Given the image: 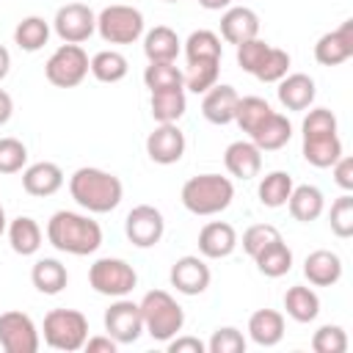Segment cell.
<instances>
[{"label": "cell", "mask_w": 353, "mask_h": 353, "mask_svg": "<svg viewBox=\"0 0 353 353\" xmlns=\"http://www.w3.org/2000/svg\"><path fill=\"white\" fill-rule=\"evenodd\" d=\"M6 229H8V218H6V210H3V204H0V237L6 234Z\"/></svg>", "instance_id": "cell-53"}, {"label": "cell", "mask_w": 353, "mask_h": 353, "mask_svg": "<svg viewBox=\"0 0 353 353\" xmlns=\"http://www.w3.org/2000/svg\"><path fill=\"white\" fill-rule=\"evenodd\" d=\"M8 243H11V251L19 254V256H33L39 248H41V226L30 218V215H17L11 223H8Z\"/></svg>", "instance_id": "cell-28"}, {"label": "cell", "mask_w": 353, "mask_h": 353, "mask_svg": "<svg viewBox=\"0 0 353 353\" xmlns=\"http://www.w3.org/2000/svg\"><path fill=\"white\" fill-rule=\"evenodd\" d=\"M22 188L36 199H47L63 188V171L58 163H50V160L33 163L22 171Z\"/></svg>", "instance_id": "cell-20"}, {"label": "cell", "mask_w": 353, "mask_h": 353, "mask_svg": "<svg viewBox=\"0 0 353 353\" xmlns=\"http://www.w3.org/2000/svg\"><path fill=\"white\" fill-rule=\"evenodd\" d=\"M143 83L149 91H174L185 88V72L171 63H149L143 69Z\"/></svg>", "instance_id": "cell-38"}, {"label": "cell", "mask_w": 353, "mask_h": 353, "mask_svg": "<svg viewBox=\"0 0 353 353\" xmlns=\"http://www.w3.org/2000/svg\"><path fill=\"white\" fill-rule=\"evenodd\" d=\"M237 102H240V94L234 91V85L215 83L210 91H204L201 113H204V119L210 124H232L234 121Z\"/></svg>", "instance_id": "cell-19"}, {"label": "cell", "mask_w": 353, "mask_h": 353, "mask_svg": "<svg viewBox=\"0 0 353 353\" xmlns=\"http://www.w3.org/2000/svg\"><path fill=\"white\" fill-rule=\"evenodd\" d=\"M312 350L314 353H345L347 350V334L342 325H320L312 336Z\"/></svg>", "instance_id": "cell-41"}, {"label": "cell", "mask_w": 353, "mask_h": 353, "mask_svg": "<svg viewBox=\"0 0 353 353\" xmlns=\"http://www.w3.org/2000/svg\"><path fill=\"white\" fill-rule=\"evenodd\" d=\"M248 138L254 141V146H256L259 152H276V149H281V146L290 143V138H292V124H290V119H287L284 113H276V110H273Z\"/></svg>", "instance_id": "cell-24"}, {"label": "cell", "mask_w": 353, "mask_h": 353, "mask_svg": "<svg viewBox=\"0 0 353 353\" xmlns=\"http://www.w3.org/2000/svg\"><path fill=\"white\" fill-rule=\"evenodd\" d=\"M248 336L259 347H273L284 339V314L276 309H256L248 317Z\"/></svg>", "instance_id": "cell-25"}, {"label": "cell", "mask_w": 353, "mask_h": 353, "mask_svg": "<svg viewBox=\"0 0 353 353\" xmlns=\"http://www.w3.org/2000/svg\"><path fill=\"white\" fill-rule=\"evenodd\" d=\"M259 36V17L248 6H229L221 14V39L229 44H243Z\"/></svg>", "instance_id": "cell-17"}, {"label": "cell", "mask_w": 353, "mask_h": 353, "mask_svg": "<svg viewBox=\"0 0 353 353\" xmlns=\"http://www.w3.org/2000/svg\"><path fill=\"white\" fill-rule=\"evenodd\" d=\"M28 163V149L19 138H0V174H19Z\"/></svg>", "instance_id": "cell-44"}, {"label": "cell", "mask_w": 353, "mask_h": 353, "mask_svg": "<svg viewBox=\"0 0 353 353\" xmlns=\"http://www.w3.org/2000/svg\"><path fill=\"white\" fill-rule=\"evenodd\" d=\"M303 276L312 287H334L342 279V259L328 248H317L303 259Z\"/></svg>", "instance_id": "cell-21"}, {"label": "cell", "mask_w": 353, "mask_h": 353, "mask_svg": "<svg viewBox=\"0 0 353 353\" xmlns=\"http://www.w3.org/2000/svg\"><path fill=\"white\" fill-rule=\"evenodd\" d=\"M105 331L110 339H116L119 345H132L141 339L143 334V317H141V306L135 301L116 298L108 309H105Z\"/></svg>", "instance_id": "cell-11"}, {"label": "cell", "mask_w": 353, "mask_h": 353, "mask_svg": "<svg viewBox=\"0 0 353 353\" xmlns=\"http://www.w3.org/2000/svg\"><path fill=\"white\" fill-rule=\"evenodd\" d=\"M97 33L108 44H132L143 36V14L132 6H105L97 14Z\"/></svg>", "instance_id": "cell-8"}, {"label": "cell", "mask_w": 353, "mask_h": 353, "mask_svg": "<svg viewBox=\"0 0 353 353\" xmlns=\"http://www.w3.org/2000/svg\"><path fill=\"white\" fill-rule=\"evenodd\" d=\"M287 207H290V215L301 223H312L323 215L325 210V199H323V190L314 188V185H298L292 188L290 199H287Z\"/></svg>", "instance_id": "cell-27"}, {"label": "cell", "mask_w": 353, "mask_h": 353, "mask_svg": "<svg viewBox=\"0 0 353 353\" xmlns=\"http://www.w3.org/2000/svg\"><path fill=\"white\" fill-rule=\"evenodd\" d=\"M168 353H204L207 350V345L199 339V336H171L168 342Z\"/></svg>", "instance_id": "cell-48"}, {"label": "cell", "mask_w": 353, "mask_h": 353, "mask_svg": "<svg viewBox=\"0 0 353 353\" xmlns=\"http://www.w3.org/2000/svg\"><path fill=\"white\" fill-rule=\"evenodd\" d=\"M47 240L61 254L72 256H88L102 245V226L83 212L58 210L47 221Z\"/></svg>", "instance_id": "cell-1"}, {"label": "cell", "mask_w": 353, "mask_h": 353, "mask_svg": "<svg viewBox=\"0 0 353 353\" xmlns=\"http://www.w3.org/2000/svg\"><path fill=\"white\" fill-rule=\"evenodd\" d=\"M284 74H290V52L281 50V47H270L265 61L254 72V77L262 80V83H279Z\"/></svg>", "instance_id": "cell-40"}, {"label": "cell", "mask_w": 353, "mask_h": 353, "mask_svg": "<svg viewBox=\"0 0 353 353\" xmlns=\"http://www.w3.org/2000/svg\"><path fill=\"white\" fill-rule=\"evenodd\" d=\"M270 113H273V108L268 105V99H262V97H240L237 110H234V124H237L243 132L251 135Z\"/></svg>", "instance_id": "cell-37"}, {"label": "cell", "mask_w": 353, "mask_h": 353, "mask_svg": "<svg viewBox=\"0 0 353 353\" xmlns=\"http://www.w3.org/2000/svg\"><path fill=\"white\" fill-rule=\"evenodd\" d=\"M331 168H334V182H336L345 193H350V190H353V157L342 154Z\"/></svg>", "instance_id": "cell-47"}, {"label": "cell", "mask_w": 353, "mask_h": 353, "mask_svg": "<svg viewBox=\"0 0 353 353\" xmlns=\"http://www.w3.org/2000/svg\"><path fill=\"white\" fill-rule=\"evenodd\" d=\"M281 237V232L273 226V223H254V226H248L245 232H243V251L254 259L265 245H270L273 240H279Z\"/></svg>", "instance_id": "cell-45"}, {"label": "cell", "mask_w": 353, "mask_h": 353, "mask_svg": "<svg viewBox=\"0 0 353 353\" xmlns=\"http://www.w3.org/2000/svg\"><path fill=\"white\" fill-rule=\"evenodd\" d=\"M179 50L182 41L168 25H157L143 36V55L149 58V63H171L176 61Z\"/></svg>", "instance_id": "cell-26"}, {"label": "cell", "mask_w": 353, "mask_h": 353, "mask_svg": "<svg viewBox=\"0 0 353 353\" xmlns=\"http://www.w3.org/2000/svg\"><path fill=\"white\" fill-rule=\"evenodd\" d=\"M279 102L287 108V110H306L312 108L314 97H317V88H314V80L303 72H292V74H284L279 80Z\"/></svg>", "instance_id": "cell-22"}, {"label": "cell", "mask_w": 353, "mask_h": 353, "mask_svg": "<svg viewBox=\"0 0 353 353\" xmlns=\"http://www.w3.org/2000/svg\"><path fill=\"white\" fill-rule=\"evenodd\" d=\"M41 345L39 328L25 312H3L0 314V347L6 353H36Z\"/></svg>", "instance_id": "cell-10"}, {"label": "cell", "mask_w": 353, "mask_h": 353, "mask_svg": "<svg viewBox=\"0 0 353 353\" xmlns=\"http://www.w3.org/2000/svg\"><path fill=\"white\" fill-rule=\"evenodd\" d=\"M268 50H270V44L262 41L259 36H256V39H248V41H243V44H237V66H240L243 72L254 74V72L259 69V63L265 61Z\"/></svg>", "instance_id": "cell-46"}, {"label": "cell", "mask_w": 353, "mask_h": 353, "mask_svg": "<svg viewBox=\"0 0 353 353\" xmlns=\"http://www.w3.org/2000/svg\"><path fill=\"white\" fill-rule=\"evenodd\" d=\"M182 207L193 215H218L234 199V185L221 174H199L182 185Z\"/></svg>", "instance_id": "cell-4"}, {"label": "cell", "mask_w": 353, "mask_h": 353, "mask_svg": "<svg viewBox=\"0 0 353 353\" xmlns=\"http://www.w3.org/2000/svg\"><path fill=\"white\" fill-rule=\"evenodd\" d=\"M353 55V19H345L336 30H328L314 44V58L320 66H339Z\"/></svg>", "instance_id": "cell-16"}, {"label": "cell", "mask_w": 353, "mask_h": 353, "mask_svg": "<svg viewBox=\"0 0 353 353\" xmlns=\"http://www.w3.org/2000/svg\"><path fill=\"white\" fill-rule=\"evenodd\" d=\"M223 165L237 179H254L262 171V152L254 146V141H234L223 152Z\"/></svg>", "instance_id": "cell-23"}, {"label": "cell", "mask_w": 353, "mask_h": 353, "mask_svg": "<svg viewBox=\"0 0 353 353\" xmlns=\"http://www.w3.org/2000/svg\"><path fill=\"white\" fill-rule=\"evenodd\" d=\"M221 74V61H199V63H188L185 72V88L193 94H204L218 83Z\"/></svg>", "instance_id": "cell-39"}, {"label": "cell", "mask_w": 353, "mask_h": 353, "mask_svg": "<svg viewBox=\"0 0 353 353\" xmlns=\"http://www.w3.org/2000/svg\"><path fill=\"white\" fill-rule=\"evenodd\" d=\"M88 72L99 80V83H119L127 77L130 63L119 50H102L88 61Z\"/></svg>", "instance_id": "cell-34"}, {"label": "cell", "mask_w": 353, "mask_h": 353, "mask_svg": "<svg viewBox=\"0 0 353 353\" xmlns=\"http://www.w3.org/2000/svg\"><path fill=\"white\" fill-rule=\"evenodd\" d=\"M254 262H256V270H259L262 276H268V279H281V276H287L290 268H292V251H290V245L279 237V240H273L270 245H265V248L254 256Z\"/></svg>", "instance_id": "cell-30"}, {"label": "cell", "mask_w": 353, "mask_h": 353, "mask_svg": "<svg viewBox=\"0 0 353 353\" xmlns=\"http://www.w3.org/2000/svg\"><path fill=\"white\" fill-rule=\"evenodd\" d=\"M165 3H179V0H165Z\"/></svg>", "instance_id": "cell-54"}, {"label": "cell", "mask_w": 353, "mask_h": 353, "mask_svg": "<svg viewBox=\"0 0 353 353\" xmlns=\"http://www.w3.org/2000/svg\"><path fill=\"white\" fill-rule=\"evenodd\" d=\"M284 309L295 323H312L320 314V298L312 287L295 284L284 292Z\"/></svg>", "instance_id": "cell-32"}, {"label": "cell", "mask_w": 353, "mask_h": 353, "mask_svg": "<svg viewBox=\"0 0 353 353\" xmlns=\"http://www.w3.org/2000/svg\"><path fill=\"white\" fill-rule=\"evenodd\" d=\"M124 232H127V240L135 245V248H152L163 240V232H165V221H163V212L152 204H138L127 212V221H124Z\"/></svg>", "instance_id": "cell-13"}, {"label": "cell", "mask_w": 353, "mask_h": 353, "mask_svg": "<svg viewBox=\"0 0 353 353\" xmlns=\"http://www.w3.org/2000/svg\"><path fill=\"white\" fill-rule=\"evenodd\" d=\"M223 55V44L221 36L212 30H193L185 39V58L188 63H199V61H221Z\"/></svg>", "instance_id": "cell-33"}, {"label": "cell", "mask_w": 353, "mask_h": 353, "mask_svg": "<svg viewBox=\"0 0 353 353\" xmlns=\"http://www.w3.org/2000/svg\"><path fill=\"white\" fill-rule=\"evenodd\" d=\"M83 347H85L88 353H116L119 342H116V339H110V336L105 334V336H88Z\"/></svg>", "instance_id": "cell-49"}, {"label": "cell", "mask_w": 353, "mask_h": 353, "mask_svg": "<svg viewBox=\"0 0 353 353\" xmlns=\"http://www.w3.org/2000/svg\"><path fill=\"white\" fill-rule=\"evenodd\" d=\"M292 188H295V185H292V176H290L287 171H270V174L262 176L256 193H259V201H262L265 207L276 210V207H284V204H287Z\"/></svg>", "instance_id": "cell-36"}, {"label": "cell", "mask_w": 353, "mask_h": 353, "mask_svg": "<svg viewBox=\"0 0 353 353\" xmlns=\"http://www.w3.org/2000/svg\"><path fill=\"white\" fill-rule=\"evenodd\" d=\"M50 41V22L44 17H25L14 28V44L25 52H39Z\"/></svg>", "instance_id": "cell-35"}, {"label": "cell", "mask_w": 353, "mask_h": 353, "mask_svg": "<svg viewBox=\"0 0 353 353\" xmlns=\"http://www.w3.org/2000/svg\"><path fill=\"white\" fill-rule=\"evenodd\" d=\"M237 248V232L226 221H210L199 232V254L204 259H223Z\"/></svg>", "instance_id": "cell-18"}, {"label": "cell", "mask_w": 353, "mask_h": 353, "mask_svg": "<svg viewBox=\"0 0 353 353\" xmlns=\"http://www.w3.org/2000/svg\"><path fill=\"white\" fill-rule=\"evenodd\" d=\"M30 281L39 292L44 295H58L66 281H69V273H66V265H61L58 259L52 256H44V259H36L33 268H30Z\"/></svg>", "instance_id": "cell-29"}, {"label": "cell", "mask_w": 353, "mask_h": 353, "mask_svg": "<svg viewBox=\"0 0 353 353\" xmlns=\"http://www.w3.org/2000/svg\"><path fill=\"white\" fill-rule=\"evenodd\" d=\"M8 69H11V52L0 44V80L8 74Z\"/></svg>", "instance_id": "cell-52"}, {"label": "cell", "mask_w": 353, "mask_h": 353, "mask_svg": "<svg viewBox=\"0 0 353 353\" xmlns=\"http://www.w3.org/2000/svg\"><path fill=\"white\" fill-rule=\"evenodd\" d=\"M41 334L52 350L74 353V350H83L88 339V320L77 309H52L44 314Z\"/></svg>", "instance_id": "cell-6"}, {"label": "cell", "mask_w": 353, "mask_h": 353, "mask_svg": "<svg viewBox=\"0 0 353 353\" xmlns=\"http://www.w3.org/2000/svg\"><path fill=\"white\" fill-rule=\"evenodd\" d=\"M69 193L85 212L105 215V212H110V210H116L121 204L124 185L110 171H102V168H94V165H83L69 176Z\"/></svg>", "instance_id": "cell-2"}, {"label": "cell", "mask_w": 353, "mask_h": 353, "mask_svg": "<svg viewBox=\"0 0 353 353\" xmlns=\"http://www.w3.org/2000/svg\"><path fill=\"white\" fill-rule=\"evenodd\" d=\"M152 108V119L157 124H176L185 116L188 99H185V88H174V91H152L149 99Z\"/></svg>", "instance_id": "cell-31"}, {"label": "cell", "mask_w": 353, "mask_h": 353, "mask_svg": "<svg viewBox=\"0 0 353 353\" xmlns=\"http://www.w3.org/2000/svg\"><path fill=\"white\" fill-rule=\"evenodd\" d=\"M52 28L63 44H83L97 30V14L85 3H66L55 11Z\"/></svg>", "instance_id": "cell-12"}, {"label": "cell", "mask_w": 353, "mask_h": 353, "mask_svg": "<svg viewBox=\"0 0 353 353\" xmlns=\"http://www.w3.org/2000/svg\"><path fill=\"white\" fill-rule=\"evenodd\" d=\"M210 279H212L210 265L204 262V256H193V254L179 256L168 273L171 287L182 295H201L210 287Z\"/></svg>", "instance_id": "cell-14"}, {"label": "cell", "mask_w": 353, "mask_h": 353, "mask_svg": "<svg viewBox=\"0 0 353 353\" xmlns=\"http://www.w3.org/2000/svg\"><path fill=\"white\" fill-rule=\"evenodd\" d=\"M88 74V52L80 44H61L44 63V77L55 88H74Z\"/></svg>", "instance_id": "cell-9"}, {"label": "cell", "mask_w": 353, "mask_h": 353, "mask_svg": "<svg viewBox=\"0 0 353 353\" xmlns=\"http://www.w3.org/2000/svg\"><path fill=\"white\" fill-rule=\"evenodd\" d=\"M138 306H141V317H143V331L154 342H168L185 325V309L165 290H149Z\"/></svg>", "instance_id": "cell-5"}, {"label": "cell", "mask_w": 353, "mask_h": 353, "mask_svg": "<svg viewBox=\"0 0 353 353\" xmlns=\"http://www.w3.org/2000/svg\"><path fill=\"white\" fill-rule=\"evenodd\" d=\"M199 6L207 11H226L232 6V0H199Z\"/></svg>", "instance_id": "cell-51"}, {"label": "cell", "mask_w": 353, "mask_h": 353, "mask_svg": "<svg viewBox=\"0 0 353 353\" xmlns=\"http://www.w3.org/2000/svg\"><path fill=\"white\" fill-rule=\"evenodd\" d=\"M331 232L342 240H347L353 234V196L350 193H342L334 204H331Z\"/></svg>", "instance_id": "cell-42"}, {"label": "cell", "mask_w": 353, "mask_h": 353, "mask_svg": "<svg viewBox=\"0 0 353 353\" xmlns=\"http://www.w3.org/2000/svg\"><path fill=\"white\" fill-rule=\"evenodd\" d=\"M146 154L160 165L179 163L185 154V132L176 124H157L146 138Z\"/></svg>", "instance_id": "cell-15"}, {"label": "cell", "mask_w": 353, "mask_h": 353, "mask_svg": "<svg viewBox=\"0 0 353 353\" xmlns=\"http://www.w3.org/2000/svg\"><path fill=\"white\" fill-rule=\"evenodd\" d=\"M207 350L210 353H245V336L234 325L215 328L210 342H207Z\"/></svg>", "instance_id": "cell-43"}, {"label": "cell", "mask_w": 353, "mask_h": 353, "mask_svg": "<svg viewBox=\"0 0 353 353\" xmlns=\"http://www.w3.org/2000/svg\"><path fill=\"white\" fill-rule=\"evenodd\" d=\"M303 160L314 168H331L342 157V141L336 135V116L328 108H312L301 124Z\"/></svg>", "instance_id": "cell-3"}, {"label": "cell", "mask_w": 353, "mask_h": 353, "mask_svg": "<svg viewBox=\"0 0 353 353\" xmlns=\"http://www.w3.org/2000/svg\"><path fill=\"white\" fill-rule=\"evenodd\" d=\"M88 284L94 292L108 298H124L135 290L138 273L127 259L119 256H102L88 268Z\"/></svg>", "instance_id": "cell-7"}, {"label": "cell", "mask_w": 353, "mask_h": 353, "mask_svg": "<svg viewBox=\"0 0 353 353\" xmlns=\"http://www.w3.org/2000/svg\"><path fill=\"white\" fill-rule=\"evenodd\" d=\"M11 113H14V99H11V94H8V91H3V88H0V127L11 119Z\"/></svg>", "instance_id": "cell-50"}]
</instances>
